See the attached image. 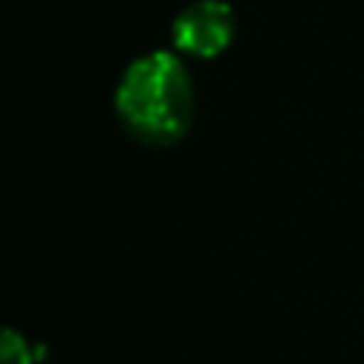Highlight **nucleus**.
<instances>
[{
    "label": "nucleus",
    "mask_w": 364,
    "mask_h": 364,
    "mask_svg": "<svg viewBox=\"0 0 364 364\" xmlns=\"http://www.w3.org/2000/svg\"><path fill=\"white\" fill-rule=\"evenodd\" d=\"M233 31V9L225 0H193L173 17L171 40L179 54L208 60L230 46Z\"/></svg>",
    "instance_id": "nucleus-2"
},
{
    "label": "nucleus",
    "mask_w": 364,
    "mask_h": 364,
    "mask_svg": "<svg viewBox=\"0 0 364 364\" xmlns=\"http://www.w3.org/2000/svg\"><path fill=\"white\" fill-rule=\"evenodd\" d=\"M0 364H34V344L14 327H0Z\"/></svg>",
    "instance_id": "nucleus-3"
},
{
    "label": "nucleus",
    "mask_w": 364,
    "mask_h": 364,
    "mask_svg": "<svg viewBox=\"0 0 364 364\" xmlns=\"http://www.w3.org/2000/svg\"><path fill=\"white\" fill-rule=\"evenodd\" d=\"M122 128L154 148L179 142L193 122V80L176 51H148L128 63L114 91Z\"/></svg>",
    "instance_id": "nucleus-1"
}]
</instances>
